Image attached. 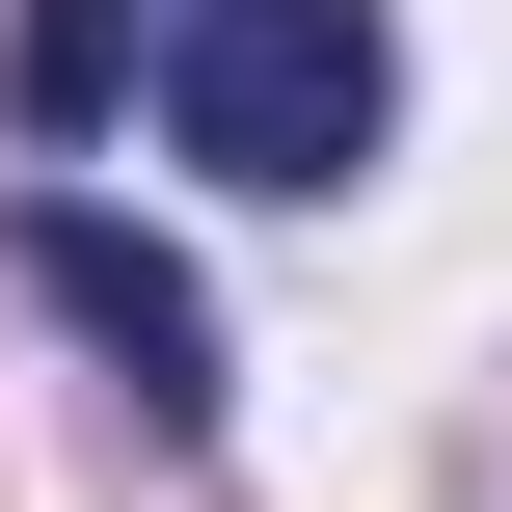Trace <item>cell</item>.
Listing matches in <instances>:
<instances>
[{"label":"cell","instance_id":"obj_1","mask_svg":"<svg viewBox=\"0 0 512 512\" xmlns=\"http://www.w3.org/2000/svg\"><path fill=\"white\" fill-rule=\"evenodd\" d=\"M378 108H405L378 0H162V135H189L216 189H351Z\"/></svg>","mask_w":512,"mask_h":512},{"label":"cell","instance_id":"obj_2","mask_svg":"<svg viewBox=\"0 0 512 512\" xmlns=\"http://www.w3.org/2000/svg\"><path fill=\"white\" fill-rule=\"evenodd\" d=\"M27 297H54V324H81L108 378H135V432H216V297H189V270H162L135 216H81V189H27Z\"/></svg>","mask_w":512,"mask_h":512},{"label":"cell","instance_id":"obj_3","mask_svg":"<svg viewBox=\"0 0 512 512\" xmlns=\"http://www.w3.org/2000/svg\"><path fill=\"white\" fill-rule=\"evenodd\" d=\"M135 54H162V0H27V54H0V108H27V135H81V108H108Z\"/></svg>","mask_w":512,"mask_h":512}]
</instances>
